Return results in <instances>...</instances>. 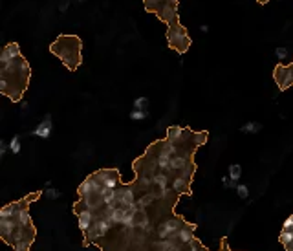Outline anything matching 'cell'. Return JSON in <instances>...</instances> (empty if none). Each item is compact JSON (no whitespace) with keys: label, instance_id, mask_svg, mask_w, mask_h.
I'll return each mask as SVG.
<instances>
[{"label":"cell","instance_id":"obj_1","mask_svg":"<svg viewBox=\"0 0 293 251\" xmlns=\"http://www.w3.org/2000/svg\"><path fill=\"white\" fill-rule=\"evenodd\" d=\"M52 52L59 55L68 70H76L81 64V39L76 35H62L52 44Z\"/></svg>","mask_w":293,"mask_h":251},{"label":"cell","instance_id":"obj_2","mask_svg":"<svg viewBox=\"0 0 293 251\" xmlns=\"http://www.w3.org/2000/svg\"><path fill=\"white\" fill-rule=\"evenodd\" d=\"M94 178L101 182L103 187H110V189H117V183H119V173L116 169H103L94 173Z\"/></svg>","mask_w":293,"mask_h":251},{"label":"cell","instance_id":"obj_3","mask_svg":"<svg viewBox=\"0 0 293 251\" xmlns=\"http://www.w3.org/2000/svg\"><path fill=\"white\" fill-rule=\"evenodd\" d=\"M183 224H185V222L181 220L180 216H176V218H169V220H163L158 226L159 238H169V236H174L181 229Z\"/></svg>","mask_w":293,"mask_h":251},{"label":"cell","instance_id":"obj_4","mask_svg":"<svg viewBox=\"0 0 293 251\" xmlns=\"http://www.w3.org/2000/svg\"><path fill=\"white\" fill-rule=\"evenodd\" d=\"M76 213H77V216H79V228H81L83 233H86V231L92 228V224L96 222L98 214L94 213V211H90V209H79Z\"/></svg>","mask_w":293,"mask_h":251},{"label":"cell","instance_id":"obj_5","mask_svg":"<svg viewBox=\"0 0 293 251\" xmlns=\"http://www.w3.org/2000/svg\"><path fill=\"white\" fill-rule=\"evenodd\" d=\"M17 57H20V48H19L17 42H11V44H8L6 48H4V52H2V55H0V62H2V64H6V62L13 61V59H17Z\"/></svg>","mask_w":293,"mask_h":251},{"label":"cell","instance_id":"obj_6","mask_svg":"<svg viewBox=\"0 0 293 251\" xmlns=\"http://www.w3.org/2000/svg\"><path fill=\"white\" fill-rule=\"evenodd\" d=\"M193 231H195V226H189V224H183L181 229L176 233V238L180 240L181 244H187L193 240Z\"/></svg>","mask_w":293,"mask_h":251},{"label":"cell","instance_id":"obj_7","mask_svg":"<svg viewBox=\"0 0 293 251\" xmlns=\"http://www.w3.org/2000/svg\"><path fill=\"white\" fill-rule=\"evenodd\" d=\"M189 183H191L189 178L176 176V178L173 180V191L174 193H189Z\"/></svg>","mask_w":293,"mask_h":251},{"label":"cell","instance_id":"obj_8","mask_svg":"<svg viewBox=\"0 0 293 251\" xmlns=\"http://www.w3.org/2000/svg\"><path fill=\"white\" fill-rule=\"evenodd\" d=\"M50 129H52V121H50V117H46V123H40L39 129L35 130V136L48 137L50 136Z\"/></svg>","mask_w":293,"mask_h":251},{"label":"cell","instance_id":"obj_9","mask_svg":"<svg viewBox=\"0 0 293 251\" xmlns=\"http://www.w3.org/2000/svg\"><path fill=\"white\" fill-rule=\"evenodd\" d=\"M229 178L231 180H238L240 178V167L238 165H231L229 167Z\"/></svg>","mask_w":293,"mask_h":251},{"label":"cell","instance_id":"obj_10","mask_svg":"<svg viewBox=\"0 0 293 251\" xmlns=\"http://www.w3.org/2000/svg\"><path fill=\"white\" fill-rule=\"evenodd\" d=\"M11 151H13V153H19V151H20V143H19V137H13V139H11Z\"/></svg>","mask_w":293,"mask_h":251},{"label":"cell","instance_id":"obj_11","mask_svg":"<svg viewBox=\"0 0 293 251\" xmlns=\"http://www.w3.org/2000/svg\"><path fill=\"white\" fill-rule=\"evenodd\" d=\"M145 116H147L145 110H136V112H132V119H143Z\"/></svg>","mask_w":293,"mask_h":251},{"label":"cell","instance_id":"obj_12","mask_svg":"<svg viewBox=\"0 0 293 251\" xmlns=\"http://www.w3.org/2000/svg\"><path fill=\"white\" fill-rule=\"evenodd\" d=\"M145 103H149V101L145 97H139L136 101V108H137V110H143V108H145Z\"/></svg>","mask_w":293,"mask_h":251},{"label":"cell","instance_id":"obj_13","mask_svg":"<svg viewBox=\"0 0 293 251\" xmlns=\"http://www.w3.org/2000/svg\"><path fill=\"white\" fill-rule=\"evenodd\" d=\"M238 191H240V196L242 198L248 196V193H246V187H244V185H240V187H238Z\"/></svg>","mask_w":293,"mask_h":251},{"label":"cell","instance_id":"obj_14","mask_svg":"<svg viewBox=\"0 0 293 251\" xmlns=\"http://www.w3.org/2000/svg\"><path fill=\"white\" fill-rule=\"evenodd\" d=\"M286 251H293V246H288V248H286Z\"/></svg>","mask_w":293,"mask_h":251},{"label":"cell","instance_id":"obj_15","mask_svg":"<svg viewBox=\"0 0 293 251\" xmlns=\"http://www.w3.org/2000/svg\"><path fill=\"white\" fill-rule=\"evenodd\" d=\"M15 251H28V250H20V248H15Z\"/></svg>","mask_w":293,"mask_h":251}]
</instances>
